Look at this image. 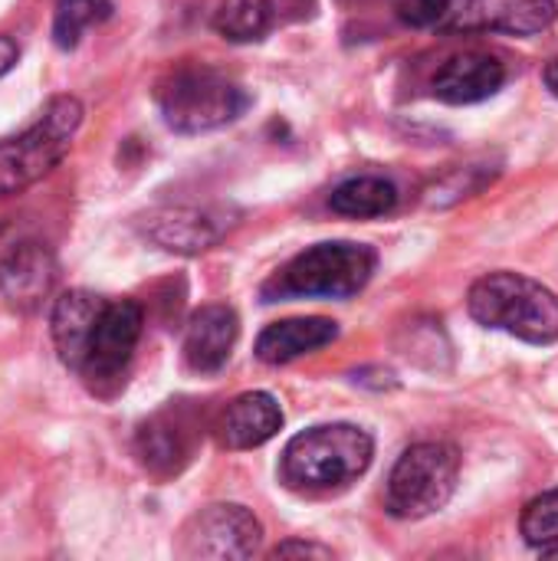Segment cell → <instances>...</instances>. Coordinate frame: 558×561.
Segmentation results:
<instances>
[{
    "label": "cell",
    "mask_w": 558,
    "mask_h": 561,
    "mask_svg": "<svg viewBox=\"0 0 558 561\" xmlns=\"http://www.w3.org/2000/svg\"><path fill=\"white\" fill-rule=\"evenodd\" d=\"M375 457V440L355 424H322L296 434L280 460L289 490H335L358 480Z\"/></svg>",
    "instance_id": "obj_1"
},
{
    "label": "cell",
    "mask_w": 558,
    "mask_h": 561,
    "mask_svg": "<svg viewBox=\"0 0 558 561\" xmlns=\"http://www.w3.org/2000/svg\"><path fill=\"white\" fill-rule=\"evenodd\" d=\"M470 316L487 325L510 332L529 345L558 342V296L523 273H490L467 293Z\"/></svg>",
    "instance_id": "obj_2"
},
{
    "label": "cell",
    "mask_w": 558,
    "mask_h": 561,
    "mask_svg": "<svg viewBox=\"0 0 558 561\" xmlns=\"http://www.w3.org/2000/svg\"><path fill=\"white\" fill-rule=\"evenodd\" d=\"M155 99L164 115V125L181 135H201L230 125L250 105V95L240 82H234L230 76L210 66H194V62L171 69L158 82Z\"/></svg>",
    "instance_id": "obj_3"
},
{
    "label": "cell",
    "mask_w": 558,
    "mask_h": 561,
    "mask_svg": "<svg viewBox=\"0 0 558 561\" xmlns=\"http://www.w3.org/2000/svg\"><path fill=\"white\" fill-rule=\"evenodd\" d=\"M378 266V253L365 243L335 240L319 243L293 256L266 286V302L293 299V296H326V299H349L358 296Z\"/></svg>",
    "instance_id": "obj_4"
},
{
    "label": "cell",
    "mask_w": 558,
    "mask_h": 561,
    "mask_svg": "<svg viewBox=\"0 0 558 561\" xmlns=\"http://www.w3.org/2000/svg\"><path fill=\"white\" fill-rule=\"evenodd\" d=\"M79 125L82 102L72 95H56L26 131L0 141V197L20 194L46 178L69 154Z\"/></svg>",
    "instance_id": "obj_5"
},
{
    "label": "cell",
    "mask_w": 558,
    "mask_h": 561,
    "mask_svg": "<svg viewBox=\"0 0 558 561\" xmlns=\"http://www.w3.org/2000/svg\"><path fill=\"white\" fill-rule=\"evenodd\" d=\"M460 477V454L444 440H424L408 447L388 477V513L398 519H424L441 513Z\"/></svg>",
    "instance_id": "obj_6"
},
{
    "label": "cell",
    "mask_w": 558,
    "mask_h": 561,
    "mask_svg": "<svg viewBox=\"0 0 558 561\" xmlns=\"http://www.w3.org/2000/svg\"><path fill=\"white\" fill-rule=\"evenodd\" d=\"M145 312L135 299H105L92 332L86 339L82 358L76 375L95 391L109 394L125 381V368L135 355V345L141 339Z\"/></svg>",
    "instance_id": "obj_7"
},
{
    "label": "cell",
    "mask_w": 558,
    "mask_h": 561,
    "mask_svg": "<svg viewBox=\"0 0 558 561\" xmlns=\"http://www.w3.org/2000/svg\"><path fill=\"white\" fill-rule=\"evenodd\" d=\"M263 542L260 519L237 506V503H217L201 513H194L181 533H178V556L181 559H253Z\"/></svg>",
    "instance_id": "obj_8"
},
{
    "label": "cell",
    "mask_w": 558,
    "mask_h": 561,
    "mask_svg": "<svg viewBox=\"0 0 558 561\" xmlns=\"http://www.w3.org/2000/svg\"><path fill=\"white\" fill-rule=\"evenodd\" d=\"M230 227H234V220H230V210H224V207L178 204V207L148 210L141 217V233L151 243H158L168 253H184V256L217 247Z\"/></svg>",
    "instance_id": "obj_9"
},
{
    "label": "cell",
    "mask_w": 558,
    "mask_h": 561,
    "mask_svg": "<svg viewBox=\"0 0 558 561\" xmlns=\"http://www.w3.org/2000/svg\"><path fill=\"white\" fill-rule=\"evenodd\" d=\"M556 0H464L451 10L447 26L464 33L533 36L556 23Z\"/></svg>",
    "instance_id": "obj_10"
},
{
    "label": "cell",
    "mask_w": 558,
    "mask_h": 561,
    "mask_svg": "<svg viewBox=\"0 0 558 561\" xmlns=\"http://www.w3.org/2000/svg\"><path fill=\"white\" fill-rule=\"evenodd\" d=\"M56 283V260L43 243H16L0 260V293L3 299L20 309L33 312L53 293Z\"/></svg>",
    "instance_id": "obj_11"
},
{
    "label": "cell",
    "mask_w": 558,
    "mask_h": 561,
    "mask_svg": "<svg viewBox=\"0 0 558 561\" xmlns=\"http://www.w3.org/2000/svg\"><path fill=\"white\" fill-rule=\"evenodd\" d=\"M506 82V66L483 49L451 56L434 76V95L451 105H474L497 95Z\"/></svg>",
    "instance_id": "obj_12"
},
{
    "label": "cell",
    "mask_w": 558,
    "mask_h": 561,
    "mask_svg": "<svg viewBox=\"0 0 558 561\" xmlns=\"http://www.w3.org/2000/svg\"><path fill=\"white\" fill-rule=\"evenodd\" d=\"M240 319L230 306H204L191 316L184 332V362L197 375H217L237 345Z\"/></svg>",
    "instance_id": "obj_13"
},
{
    "label": "cell",
    "mask_w": 558,
    "mask_h": 561,
    "mask_svg": "<svg viewBox=\"0 0 558 561\" xmlns=\"http://www.w3.org/2000/svg\"><path fill=\"white\" fill-rule=\"evenodd\" d=\"M217 440L227 450H253L273 440L283 431V408L266 391H247L234 398L220 421H217Z\"/></svg>",
    "instance_id": "obj_14"
},
{
    "label": "cell",
    "mask_w": 558,
    "mask_h": 561,
    "mask_svg": "<svg viewBox=\"0 0 558 561\" xmlns=\"http://www.w3.org/2000/svg\"><path fill=\"white\" fill-rule=\"evenodd\" d=\"M339 339V325L332 319H286V322H273L260 332L257 339V358L266 365H286L299 355L319 352L326 345H332Z\"/></svg>",
    "instance_id": "obj_15"
},
{
    "label": "cell",
    "mask_w": 558,
    "mask_h": 561,
    "mask_svg": "<svg viewBox=\"0 0 558 561\" xmlns=\"http://www.w3.org/2000/svg\"><path fill=\"white\" fill-rule=\"evenodd\" d=\"M102 302H105L102 296L86 293V289H72V293L56 299V309H53V342H56L59 362L69 371L79 368L86 339L92 332V322H95Z\"/></svg>",
    "instance_id": "obj_16"
},
{
    "label": "cell",
    "mask_w": 558,
    "mask_h": 561,
    "mask_svg": "<svg viewBox=\"0 0 558 561\" xmlns=\"http://www.w3.org/2000/svg\"><path fill=\"white\" fill-rule=\"evenodd\" d=\"M135 450L155 477H171L187 463V440L178 417L158 414L138 427Z\"/></svg>",
    "instance_id": "obj_17"
},
{
    "label": "cell",
    "mask_w": 558,
    "mask_h": 561,
    "mask_svg": "<svg viewBox=\"0 0 558 561\" xmlns=\"http://www.w3.org/2000/svg\"><path fill=\"white\" fill-rule=\"evenodd\" d=\"M395 204H398V187L378 174L349 178L329 197V207L345 217H382L395 210Z\"/></svg>",
    "instance_id": "obj_18"
},
{
    "label": "cell",
    "mask_w": 558,
    "mask_h": 561,
    "mask_svg": "<svg viewBox=\"0 0 558 561\" xmlns=\"http://www.w3.org/2000/svg\"><path fill=\"white\" fill-rule=\"evenodd\" d=\"M273 26V0H224L214 30L230 43H253Z\"/></svg>",
    "instance_id": "obj_19"
},
{
    "label": "cell",
    "mask_w": 558,
    "mask_h": 561,
    "mask_svg": "<svg viewBox=\"0 0 558 561\" xmlns=\"http://www.w3.org/2000/svg\"><path fill=\"white\" fill-rule=\"evenodd\" d=\"M109 13V3L102 0H56V13H53V39L59 49H72L82 36V30L95 20V16Z\"/></svg>",
    "instance_id": "obj_20"
},
{
    "label": "cell",
    "mask_w": 558,
    "mask_h": 561,
    "mask_svg": "<svg viewBox=\"0 0 558 561\" xmlns=\"http://www.w3.org/2000/svg\"><path fill=\"white\" fill-rule=\"evenodd\" d=\"M520 533L533 549H549L558 542V490L536 496L520 519Z\"/></svg>",
    "instance_id": "obj_21"
},
{
    "label": "cell",
    "mask_w": 558,
    "mask_h": 561,
    "mask_svg": "<svg viewBox=\"0 0 558 561\" xmlns=\"http://www.w3.org/2000/svg\"><path fill=\"white\" fill-rule=\"evenodd\" d=\"M395 10H398V16H401L408 26L428 30V26L447 23L454 3H451V0H398Z\"/></svg>",
    "instance_id": "obj_22"
},
{
    "label": "cell",
    "mask_w": 558,
    "mask_h": 561,
    "mask_svg": "<svg viewBox=\"0 0 558 561\" xmlns=\"http://www.w3.org/2000/svg\"><path fill=\"white\" fill-rule=\"evenodd\" d=\"M273 559H332V549L316 542H283L273 549Z\"/></svg>",
    "instance_id": "obj_23"
},
{
    "label": "cell",
    "mask_w": 558,
    "mask_h": 561,
    "mask_svg": "<svg viewBox=\"0 0 558 561\" xmlns=\"http://www.w3.org/2000/svg\"><path fill=\"white\" fill-rule=\"evenodd\" d=\"M16 56H20L16 43H13L10 36H0V76H7V72L13 69Z\"/></svg>",
    "instance_id": "obj_24"
},
{
    "label": "cell",
    "mask_w": 558,
    "mask_h": 561,
    "mask_svg": "<svg viewBox=\"0 0 558 561\" xmlns=\"http://www.w3.org/2000/svg\"><path fill=\"white\" fill-rule=\"evenodd\" d=\"M543 79H546V89H549V92L558 99V56L549 62V66H546V76H543Z\"/></svg>",
    "instance_id": "obj_25"
},
{
    "label": "cell",
    "mask_w": 558,
    "mask_h": 561,
    "mask_svg": "<svg viewBox=\"0 0 558 561\" xmlns=\"http://www.w3.org/2000/svg\"><path fill=\"white\" fill-rule=\"evenodd\" d=\"M543 556H549V559H558V546H549V549H543Z\"/></svg>",
    "instance_id": "obj_26"
}]
</instances>
